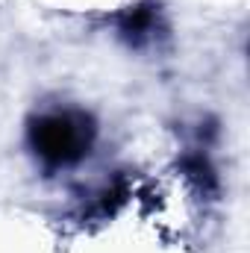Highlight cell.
Masks as SVG:
<instances>
[{"label": "cell", "instance_id": "cell-1", "mask_svg": "<svg viewBox=\"0 0 250 253\" xmlns=\"http://www.w3.org/2000/svg\"><path fill=\"white\" fill-rule=\"evenodd\" d=\"M94 138H97L94 118L77 106L39 112L27 124V147L47 171H65L80 165L91 153Z\"/></svg>", "mask_w": 250, "mask_h": 253}, {"label": "cell", "instance_id": "cell-2", "mask_svg": "<svg viewBox=\"0 0 250 253\" xmlns=\"http://www.w3.org/2000/svg\"><path fill=\"white\" fill-rule=\"evenodd\" d=\"M159 30H162V21H159V6L156 3H135L118 18V36L129 47L153 44Z\"/></svg>", "mask_w": 250, "mask_h": 253}]
</instances>
